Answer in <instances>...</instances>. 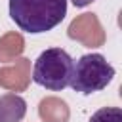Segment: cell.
Instances as JSON below:
<instances>
[{
	"mask_svg": "<svg viewBox=\"0 0 122 122\" xmlns=\"http://www.w3.org/2000/svg\"><path fill=\"white\" fill-rule=\"evenodd\" d=\"M72 65V57L63 48H48L34 61L32 80L50 92H61L71 82Z\"/></svg>",
	"mask_w": 122,
	"mask_h": 122,
	"instance_id": "7a4b0ae2",
	"label": "cell"
},
{
	"mask_svg": "<svg viewBox=\"0 0 122 122\" xmlns=\"http://www.w3.org/2000/svg\"><path fill=\"white\" fill-rule=\"evenodd\" d=\"M76 8H86V6H90L92 2H95V0H71Z\"/></svg>",
	"mask_w": 122,
	"mask_h": 122,
	"instance_id": "8992f818",
	"label": "cell"
},
{
	"mask_svg": "<svg viewBox=\"0 0 122 122\" xmlns=\"http://www.w3.org/2000/svg\"><path fill=\"white\" fill-rule=\"evenodd\" d=\"M67 15V0H10L11 21L29 34H42L57 27Z\"/></svg>",
	"mask_w": 122,
	"mask_h": 122,
	"instance_id": "6da1fadb",
	"label": "cell"
},
{
	"mask_svg": "<svg viewBox=\"0 0 122 122\" xmlns=\"http://www.w3.org/2000/svg\"><path fill=\"white\" fill-rule=\"evenodd\" d=\"M90 122H122V111L118 107H103L92 114Z\"/></svg>",
	"mask_w": 122,
	"mask_h": 122,
	"instance_id": "5b68a950",
	"label": "cell"
},
{
	"mask_svg": "<svg viewBox=\"0 0 122 122\" xmlns=\"http://www.w3.org/2000/svg\"><path fill=\"white\" fill-rule=\"evenodd\" d=\"M112 78L114 67L101 53H86L72 65L69 86L82 95H92L107 88Z\"/></svg>",
	"mask_w": 122,
	"mask_h": 122,
	"instance_id": "3957f363",
	"label": "cell"
},
{
	"mask_svg": "<svg viewBox=\"0 0 122 122\" xmlns=\"http://www.w3.org/2000/svg\"><path fill=\"white\" fill-rule=\"evenodd\" d=\"M25 101L19 95H6L0 99V122H19L25 116Z\"/></svg>",
	"mask_w": 122,
	"mask_h": 122,
	"instance_id": "277c9868",
	"label": "cell"
}]
</instances>
